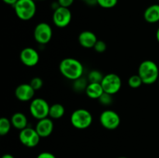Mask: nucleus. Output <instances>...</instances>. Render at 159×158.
<instances>
[{
    "label": "nucleus",
    "instance_id": "obj_30",
    "mask_svg": "<svg viewBox=\"0 0 159 158\" xmlns=\"http://www.w3.org/2000/svg\"><path fill=\"white\" fill-rule=\"evenodd\" d=\"M87 4L89 6H95V5H98V2L97 0H88L86 2Z\"/></svg>",
    "mask_w": 159,
    "mask_h": 158
},
{
    "label": "nucleus",
    "instance_id": "obj_6",
    "mask_svg": "<svg viewBox=\"0 0 159 158\" xmlns=\"http://www.w3.org/2000/svg\"><path fill=\"white\" fill-rule=\"evenodd\" d=\"M104 92L110 94H115L120 91L122 86V81L120 77L115 73H109L104 75L101 81Z\"/></svg>",
    "mask_w": 159,
    "mask_h": 158
},
{
    "label": "nucleus",
    "instance_id": "obj_20",
    "mask_svg": "<svg viewBox=\"0 0 159 158\" xmlns=\"http://www.w3.org/2000/svg\"><path fill=\"white\" fill-rule=\"evenodd\" d=\"M12 125L10 119L6 117H2L0 119V135L1 136L7 135L10 131Z\"/></svg>",
    "mask_w": 159,
    "mask_h": 158
},
{
    "label": "nucleus",
    "instance_id": "obj_14",
    "mask_svg": "<svg viewBox=\"0 0 159 158\" xmlns=\"http://www.w3.org/2000/svg\"><path fill=\"white\" fill-rule=\"evenodd\" d=\"M78 40H79V44L82 47L90 49V48L94 47L98 39L96 34L93 32L89 30H85L80 33L79 37H78Z\"/></svg>",
    "mask_w": 159,
    "mask_h": 158
},
{
    "label": "nucleus",
    "instance_id": "obj_12",
    "mask_svg": "<svg viewBox=\"0 0 159 158\" xmlns=\"http://www.w3.org/2000/svg\"><path fill=\"white\" fill-rule=\"evenodd\" d=\"M35 90L29 84H21L18 85L15 90V95L18 100L21 102H29L34 99Z\"/></svg>",
    "mask_w": 159,
    "mask_h": 158
},
{
    "label": "nucleus",
    "instance_id": "obj_1",
    "mask_svg": "<svg viewBox=\"0 0 159 158\" xmlns=\"http://www.w3.org/2000/svg\"><path fill=\"white\" fill-rule=\"evenodd\" d=\"M59 71L65 78L73 81L82 77L84 73V67L81 61L77 59L67 57L60 62Z\"/></svg>",
    "mask_w": 159,
    "mask_h": 158
},
{
    "label": "nucleus",
    "instance_id": "obj_19",
    "mask_svg": "<svg viewBox=\"0 0 159 158\" xmlns=\"http://www.w3.org/2000/svg\"><path fill=\"white\" fill-rule=\"evenodd\" d=\"M88 85V79H86L85 77H81L79 78L76 79V80L73 81L72 88L76 92H82V91H85Z\"/></svg>",
    "mask_w": 159,
    "mask_h": 158
},
{
    "label": "nucleus",
    "instance_id": "obj_3",
    "mask_svg": "<svg viewBox=\"0 0 159 158\" xmlns=\"http://www.w3.org/2000/svg\"><path fill=\"white\" fill-rule=\"evenodd\" d=\"M13 8L16 16L23 21L30 20L37 12V6L34 0H18Z\"/></svg>",
    "mask_w": 159,
    "mask_h": 158
},
{
    "label": "nucleus",
    "instance_id": "obj_35",
    "mask_svg": "<svg viewBox=\"0 0 159 158\" xmlns=\"http://www.w3.org/2000/svg\"><path fill=\"white\" fill-rule=\"evenodd\" d=\"M158 85H159V78H158Z\"/></svg>",
    "mask_w": 159,
    "mask_h": 158
},
{
    "label": "nucleus",
    "instance_id": "obj_33",
    "mask_svg": "<svg viewBox=\"0 0 159 158\" xmlns=\"http://www.w3.org/2000/svg\"><path fill=\"white\" fill-rule=\"evenodd\" d=\"M117 158H127V157H126V156H120V157H117Z\"/></svg>",
    "mask_w": 159,
    "mask_h": 158
},
{
    "label": "nucleus",
    "instance_id": "obj_13",
    "mask_svg": "<svg viewBox=\"0 0 159 158\" xmlns=\"http://www.w3.org/2000/svg\"><path fill=\"white\" fill-rule=\"evenodd\" d=\"M37 133L41 138L48 137L54 130V122L50 117L44 118L38 120L35 127Z\"/></svg>",
    "mask_w": 159,
    "mask_h": 158
},
{
    "label": "nucleus",
    "instance_id": "obj_8",
    "mask_svg": "<svg viewBox=\"0 0 159 158\" xmlns=\"http://www.w3.org/2000/svg\"><path fill=\"white\" fill-rule=\"evenodd\" d=\"M99 122L103 128L108 130H114L120 124V117L113 110L107 109L102 112L99 116Z\"/></svg>",
    "mask_w": 159,
    "mask_h": 158
},
{
    "label": "nucleus",
    "instance_id": "obj_37",
    "mask_svg": "<svg viewBox=\"0 0 159 158\" xmlns=\"http://www.w3.org/2000/svg\"><path fill=\"white\" fill-rule=\"evenodd\" d=\"M158 4H159V0H158Z\"/></svg>",
    "mask_w": 159,
    "mask_h": 158
},
{
    "label": "nucleus",
    "instance_id": "obj_26",
    "mask_svg": "<svg viewBox=\"0 0 159 158\" xmlns=\"http://www.w3.org/2000/svg\"><path fill=\"white\" fill-rule=\"evenodd\" d=\"M107 43H106L103 40H98L93 48H94V50L97 53H103L105 52L106 50H107Z\"/></svg>",
    "mask_w": 159,
    "mask_h": 158
},
{
    "label": "nucleus",
    "instance_id": "obj_10",
    "mask_svg": "<svg viewBox=\"0 0 159 158\" xmlns=\"http://www.w3.org/2000/svg\"><path fill=\"white\" fill-rule=\"evenodd\" d=\"M71 18L72 15L69 8L60 6L53 12L52 21L57 27L65 28L70 24Z\"/></svg>",
    "mask_w": 159,
    "mask_h": 158
},
{
    "label": "nucleus",
    "instance_id": "obj_29",
    "mask_svg": "<svg viewBox=\"0 0 159 158\" xmlns=\"http://www.w3.org/2000/svg\"><path fill=\"white\" fill-rule=\"evenodd\" d=\"M3 2L6 3V4L9 5V6H15L16 3L18 2V0H2Z\"/></svg>",
    "mask_w": 159,
    "mask_h": 158
},
{
    "label": "nucleus",
    "instance_id": "obj_27",
    "mask_svg": "<svg viewBox=\"0 0 159 158\" xmlns=\"http://www.w3.org/2000/svg\"><path fill=\"white\" fill-rule=\"evenodd\" d=\"M60 6L65 8H69L74 3L75 0H57Z\"/></svg>",
    "mask_w": 159,
    "mask_h": 158
},
{
    "label": "nucleus",
    "instance_id": "obj_11",
    "mask_svg": "<svg viewBox=\"0 0 159 158\" xmlns=\"http://www.w3.org/2000/svg\"><path fill=\"white\" fill-rule=\"evenodd\" d=\"M20 59L22 63L27 67H34L38 64L40 56L37 50L33 47H26L21 50Z\"/></svg>",
    "mask_w": 159,
    "mask_h": 158
},
{
    "label": "nucleus",
    "instance_id": "obj_17",
    "mask_svg": "<svg viewBox=\"0 0 159 158\" xmlns=\"http://www.w3.org/2000/svg\"><path fill=\"white\" fill-rule=\"evenodd\" d=\"M85 92L89 99H99L103 94L104 90L101 83H89Z\"/></svg>",
    "mask_w": 159,
    "mask_h": 158
},
{
    "label": "nucleus",
    "instance_id": "obj_22",
    "mask_svg": "<svg viewBox=\"0 0 159 158\" xmlns=\"http://www.w3.org/2000/svg\"><path fill=\"white\" fill-rule=\"evenodd\" d=\"M128 85L132 88H138L143 85V81L138 74H134L128 78Z\"/></svg>",
    "mask_w": 159,
    "mask_h": 158
},
{
    "label": "nucleus",
    "instance_id": "obj_32",
    "mask_svg": "<svg viewBox=\"0 0 159 158\" xmlns=\"http://www.w3.org/2000/svg\"><path fill=\"white\" fill-rule=\"evenodd\" d=\"M156 39L159 43V27L158 28V29H157V31H156Z\"/></svg>",
    "mask_w": 159,
    "mask_h": 158
},
{
    "label": "nucleus",
    "instance_id": "obj_21",
    "mask_svg": "<svg viewBox=\"0 0 159 158\" xmlns=\"http://www.w3.org/2000/svg\"><path fill=\"white\" fill-rule=\"evenodd\" d=\"M104 75L98 70H93L88 74L89 83H101Z\"/></svg>",
    "mask_w": 159,
    "mask_h": 158
},
{
    "label": "nucleus",
    "instance_id": "obj_16",
    "mask_svg": "<svg viewBox=\"0 0 159 158\" xmlns=\"http://www.w3.org/2000/svg\"><path fill=\"white\" fill-rule=\"evenodd\" d=\"M12 126L18 130H22L28 126V119L26 115L22 112H16L10 119Z\"/></svg>",
    "mask_w": 159,
    "mask_h": 158
},
{
    "label": "nucleus",
    "instance_id": "obj_5",
    "mask_svg": "<svg viewBox=\"0 0 159 158\" xmlns=\"http://www.w3.org/2000/svg\"><path fill=\"white\" fill-rule=\"evenodd\" d=\"M50 105L45 99L42 98L34 99L30 105V112L34 119L40 120L49 117Z\"/></svg>",
    "mask_w": 159,
    "mask_h": 158
},
{
    "label": "nucleus",
    "instance_id": "obj_36",
    "mask_svg": "<svg viewBox=\"0 0 159 158\" xmlns=\"http://www.w3.org/2000/svg\"><path fill=\"white\" fill-rule=\"evenodd\" d=\"M40 1H44V0H40Z\"/></svg>",
    "mask_w": 159,
    "mask_h": 158
},
{
    "label": "nucleus",
    "instance_id": "obj_7",
    "mask_svg": "<svg viewBox=\"0 0 159 158\" xmlns=\"http://www.w3.org/2000/svg\"><path fill=\"white\" fill-rule=\"evenodd\" d=\"M53 36V30L51 26L48 23H38L34 30V37L37 43L41 45L47 44L51 41Z\"/></svg>",
    "mask_w": 159,
    "mask_h": 158
},
{
    "label": "nucleus",
    "instance_id": "obj_23",
    "mask_svg": "<svg viewBox=\"0 0 159 158\" xmlns=\"http://www.w3.org/2000/svg\"><path fill=\"white\" fill-rule=\"evenodd\" d=\"M99 102V103L102 105H105V106H107V105H110L113 102V94H110L109 93L103 92V94L99 97V99H98Z\"/></svg>",
    "mask_w": 159,
    "mask_h": 158
},
{
    "label": "nucleus",
    "instance_id": "obj_25",
    "mask_svg": "<svg viewBox=\"0 0 159 158\" xmlns=\"http://www.w3.org/2000/svg\"><path fill=\"white\" fill-rule=\"evenodd\" d=\"M30 85L32 86V88L35 91H37V90H40L43 87V81L42 80V78H40V77H34L31 79L30 82Z\"/></svg>",
    "mask_w": 159,
    "mask_h": 158
},
{
    "label": "nucleus",
    "instance_id": "obj_18",
    "mask_svg": "<svg viewBox=\"0 0 159 158\" xmlns=\"http://www.w3.org/2000/svg\"><path fill=\"white\" fill-rule=\"evenodd\" d=\"M65 113V107L60 103H54L50 106L49 117L52 119H59Z\"/></svg>",
    "mask_w": 159,
    "mask_h": 158
},
{
    "label": "nucleus",
    "instance_id": "obj_31",
    "mask_svg": "<svg viewBox=\"0 0 159 158\" xmlns=\"http://www.w3.org/2000/svg\"><path fill=\"white\" fill-rule=\"evenodd\" d=\"M1 158H15L12 154H9V153H6V154L2 155Z\"/></svg>",
    "mask_w": 159,
    "mask_h": 158
},
{
    "label": "nucleus",
    "instance_id": "obj_15",
    "mask_svg": "<svg viewBox=\"0 0 159 158\" xmlns=\"http://www.w3.org/2000/svg\"><path fill=\"white\" fill-rule=\"evenodd\" d=\"M144 19L149 23L159 22V4H153L148 6L144 12Z\"/></svg>",
    "mask_w": 159,
    "mask_h": 158
},
{
    "label": "nucleus",
    "instance_id": "obj_2",
    "mask_svg": "<svg viewBox=\"0 0 159 158\" xmlns=\"http://www.w3.org/2000/svg\"><path fill=\"white\" fill-rule=\"evenodd\" d=\"M138 74L141 77L143 84L152 85L158 81L159 68L153 60H144L138 67Z\"/></svg>",
    "mask_w": 159,
    "mask_h": 158
},
{
    "label": "nucleus",
    "instance_id": "obj_34",
    "mask_svg": "<svg viewBox=\"0 0 159 158\" xmlns=\"http://www.w3.org/2000/svg\"><path fill=\"white\" fill-rule=\"evenodd\" d=\"M82 1H83V2H86L88 1V0H82Z\"/></svg>",
    "mask_w": 159,
    "mask_h": 158
},
{
    "label": "nucleus",
    "instance_id": "obj_9",
    "mask_svg": "<svg viewBox=\"0 0 159 158\" xmlns=\"http://www.w3.org/2000/svg\"><path fill=\"white\" fill-rule=\"evenodd\" d=\"M40 136L37 133L35 128L27 126L20 130L19 134V139L23 146L29 148H33L37 146L40 143Z\"/></svg>",
    "mask_w": 159,
    "mask_h": 158
},
{
    "label": "nucleus",
    "instance_id": "obj_4",
    "mask_svg": "<svg viewBox=\"0 0 159 158\" xmlns=\"http://www.w3.org/2000/svg\"><path fill=\"white\" fill-rule=\"evenodd\" d=\"M93 119L91 112L85 108H78L75 110L70 117L71 125L78 129L89 128L93 123Z\"/></svg>",
    "mask_w": 159,
    "mask_h": 158
},
{
    "label": "nucleus",
    "instance_id": "obj_24",
    "mask_svg": "<svg viewBox=\"0 0 159 158\" xmlns=\"http://www.w3.org/2000/svg\"><path fill=\"white\" fill-rule=\"evenodd\" d=\"M98 5L103 9H111L115 7L118 0H97Z\"/></svg>",
    "mask_w": 159,
    "mask_h": 158
},
{
    "label": "nucleus",
    "instance_id": "obj_28",
    "mask_svg": "<svg viewBox=\"0 0 159 158\" xmlns=\"http://www.w3.org/2000/svg\"><path fill=\"white\" fill-rule=\"evenodd\" d=\"M37 158H56V156L50 152H42L37 155Z\"/></svg>",
    "mask_w": 159,
    "mask_h": 158
}]
</instances>
